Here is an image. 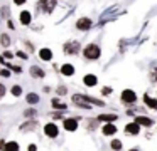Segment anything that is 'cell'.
Here are the masks:
<instances>
[{
    "mask_svg": "<svg viewBox=\"0 0 157 151\" xmlns=\"http://www.w3.org/2000/svg\"><path fill=\"white\" fill-rule=\"evenodd\" d=\"M83 56H85V59H88V60H96V59H100V56H101V49H100L96 44H88V45L83 49Z\"/></svg>",
    "mask_w": 157,
    "mask_h": 151,
    "instance_id": "cell-1",
    "label": "cell"
},
{
    "mask_svg": "<svg viewBox=\"0 0 157 151\" xmlns=\"http://www.w3.org/2000/svg\"><path fill=\"white\" fill-rule=\"evenodd\" d=\"M64 54H68V56H76V54H79V50H81V45H79L78 40H69V42L64 44Z\"/></svg>",
    "mask_w": 157,
    "mask_h": 151,
    "instance_id": "cell-2",
    "label": "cell"
},
{
    "mask_svg": "<svg viewBox=\"0 0 157 151\" xmlns=\"http://www.w3.org/2000/svg\"><path fill=\"white\" fill-rule=\"evenodd\" d=\"M56 7V0H39L37 3V9L44 13H51Z\"/></svg>",
    "mask_w": 157,
    "mask_h": 151,
    "instance_id": "cell-3",
    "label": "cell"
},
{
    "mask_svg": "<svg viewBox=\"0 0 157 151\" xmlns=\"http://www.w3.org/2000/svg\"><path fill=\"white\" fill-rule=\"evenodd\" d=\"M137 101V94L132 89H125L122 92V102L123 104H133Z\"/></svg>",
    "mask_w": 157,
    "mask_h": 151,
    "instance_id": "cell-4",
    "label": "cell"
},
{
    "mask_svg": "<svg viewBox=\"0 0 157 151\" xmlns=\"http://www.w3.org/2000/svg\"><path fill=\"white\" fill-rule=\"evenodd\" d=\"M91 25H93V22H91V19H88V17H81V19H78V22H76V29L83 30V32L90 30Z\"/></svg>",
    "mask_w": 157,
    "mask_h": 151,
    "instance_id": "cell-5",
    "label": "cell"
},
{
    "mask_svg": "<svg viewBox=\"0 0 157 151\" xmlns=\"http://www.w3.org/2000/svg\"><path fill=\"white\" fill-rule=\"evenodd\" d=\"M44 134H46L48 138H56V136L59 134V128L56 126L54 123H48V124L44 126Z\"/></svg>",
    "mask_w": 157,
    "mask_h": 151,
    "instance_id": "cell-6",
    "label": "cell"
},
{
    "mask_svg": "<svg viewBox=\"0 0 157 151\" xmlns=\"http://www.w3.org/2000/svg\"><path fill=\"white\" fill-rule=\"evenodd\" d=\"M29 72H31V76L36 77V79H42V77H46V70L41 69L39 66H32L31 69H29Z\"/></svg>",
    "mask_w": 157,
    "mask_h": 151,
    "instance_id": "cell-7",
    "label": "cell"
},
{
    "mask_svg": "<svg viewBox=\"0 0 157 151\" xmlns=\"http://www.w3.org/2000/svg\"><path fill=\"white\" fill-rule=\"evenodd\" d=\"M39 59L44 60V62H49V60H52V50L48 49V47L41 49V50H39Z\"/></svg>",
    "mask_w": 157,
    "mask_h": 151,
    "instance_id": "cell-8",
    "label": "cell"
},
{
    "mask_svg": "<svg viewBox=\"0 0 157 151\" xmlns=\"http://www.w3.org/2000/svg\"><path fill=\"white\" fill-rule=\"evenodd\" d=\"M63 126H64L66 131H76V129H78V121L73 119V117H68V119H64Z\"/></svg>",
    "mask_w": 157,
    "mask_h": 151,
    "instance_id": "cell-9",
    "label": "cell"
},
{
    "mask_svg": "<svg viewBox=\"0 0 157 151\" xmlns=\"http://www.w3.org/2000/svg\"><path fill=\"white\" fill-rule=\"evenodd\" d=\"M19 20H21L22 25H29V23H31V20H32V13L29 12V10H22L21 15H19Z\"/></svg>",
    "mask_w": 157,
    "mask_h": 151,
    "instance_id": "cell-10",
    "label": "cell"
},
{
    "mask_svg": "<svg viewBox=\"0 0 157 151\" xmlns=\"http://www.w3.org/2000/svg\"><path fill=\"white\" fill-rule=\"evenodd\" d=\"M2 149H4V151H19V149H21V146H19L17 141L10 139V141H7V143L4 144V148H2Z\"/></svg>",
    "mask_w": 157,
    "mask_h": 151,
    "instance_id": "cell-11",
    "label": "cell"
},
{
    "mask_svg": "<svg viewBox=\"0 0 157 151\" xmlns=\"http://www.w3.org/2000/svg\"><path fill=\"white\" fill-rule=\"evenodd\" d=\"M61 74L66 76V77L73 76V74H75V66H73V64H63L61 66Z\"/></svg>",
    "mask_w": 157,
    "mask_h": 151,
    "instance_id": "cell-12",
    "label": "cell"
},
{
    "mask_svg": "<svg viewBox=\"0 0 157 151\" xmlns=\"http://www.w3.org/2000/svg\"><path fill=\"white\" fill-rule=\"evenodd\" d=\"M83 82H85V86L93 87V86H96L98 79H96V76H93V74H86V76L83 77Z\"/></svg>",
    "mask_w": 157,
    "mask_h": 151,
    "instance_id": "cell-13",
    "label": "cell"
},
{
    "mask_svg": "<svg viewBox=\"0 0 157 151\" xmlns=\"http://www.w3.org/2000/svg\"><path fill=\"white\" fill-rule=\"evenodd\" d=\"M125 131L128 134H139V131H140V126L137 123H128L125 126Z\"/></svg>",
    "mask_w": 157,
    "mask_h": 151,
    "instance_id": "cell-14",
    "label": "cell"
},
{
    "mask_svg": "<svg viewBox=\"0 0 157 151\" xmlns=\"http://www.w3.org/2000/svg\"><path fill=\"white\" fill-rule=\"evenodd\" d=\"M103 134H105V136H112V134H115L117 133V128L113 126L112 123H108V124H105V126H103Z\"/></svg>",
    "mask_w": 157,
    "mask_h": 151,
    "instance_id": "cell-15",
    "label": "cell"
},
{
    "mask_svg": "<svg viewBox=\"0 0 157 151\" xmlns=\"http://www.w3.org/2000/svg\"><path fill=\"white\" fill-rule=\"evenodd\" d=\"M25 101H27L29 104H37L41 99H39V94H36V92H29L27 96H25Z\"/></svg>",
    "mask_w": 157,
    "mask_h": 151,
    "instance_id": "cell-16",
    "label": "cell"
},
{
    "mask_svg": "<svg viewBox=\"0 0 157 151\" xmlns=\"http://www.w3.org/2000/svg\"><path fill=\"white\" fill-rule=\"evenodd\" d=\"M144 102H145L149 107H152V109H157V99H154V97L147 96V94H145V97H144Z\"/></svg>",
    "mask_w": 157,
    "mask_h": 151,
    "instance_id": "cell-17",
    "label": "cell"
},
{
    "mask_svg": "<svg viewBox=\"0 0 157 151\" xmlns=\"http://www.w3.org/2000/svg\"><path fill=\"white\" fill-rule=\"evenodd\" d=\"M135 123L142 124V126H150V124H152V119H150V117H145V116H139L135 119Z\"/></svg>",
    "mask_w": 157,
    "mask_h": 151,
    "instance_id": "cell-18",
    "label": "cell"
},
{
    "mask_svg": "<svg viewBox=\"0 0 157 151\" xmlns=\"http://www.w3.org/2000/svg\"><path fill=\"white\" fill-rule=\"evenodd\" d=\"M0 44L4 47H9L10 45V37H9L7 34H2V35H0Z\"/></svg>",
    "mask_w": 157,
    "mask_h": 151,
    "instance_id": "cell-19",
    "label": "cell"
},
{
    "mask_svg": "<svg viewBox=\"0 0 157 151\" xmlns=\"http://www.w3.org/2000/svg\"><path fill=\"white\" fill-rule=\"evenodd\" d=\"M98 119L100 121H115L117 116H115V114H100Z\"/></svg>",
    "mask_w": 157,
    "mask_h": 151,
    "instance_id": "cell-20",
    "label": "cell"
},
{
    "mask_svg": "<svg viewBox=\"0 0 157 151\" xmlns=\"http://www.w3.org/2000/svg\"><path fill=\"white\" fill-rule=\"evenodd\" d=\"M36 126H37V123H32V121H29V123H25L24 126L21 128V131H29V129L34 131V129H36Z\"/></svg>",
    "mask_w": 157,
    "mask_h": 151,
    "instance_id": "cell-21",
    "label": "cell"
},
{
    "mask_svg": "<svg viewBox=\"0 0 157 151\" xmlns=\"http://www.w3.org/2000/svg\"><path fill=\"white\" fill-rule=\"evenodd\" d=\"M22 94V87L19 86V84H15V86H12V96L14 97H19Z\"/></svg>",
    "mask_w": 157,
    "mask_h": 151,
    "instance_id": "cell-22",
    "label": "cell"
},
{
    "mask_svg": "<svg viewBox=\"0 0 157 151\" xmlns=\"http://www.w3.org/2000/svg\"><path fill=\"white\" fill-rule=\"evenodd\" d=\"M112 149H115V151L122 149V141H118V139H113V141H112Z\"/></svg>",
    "mask_w": 157,
    "mask_h": 151,
    "instance_id": "cell-23",
    "label": "cell"
},
{
    "mask_svg": "<svg viewBox=\"0 0 157 151\" xmlns=\"http://www.w3.org/2000/svg\"><path fill=\"white\" fill-rule=\"evenodd\" d=\"M52 106H54V107H59V109H66V104L59 102L58 99H52Z\"/></svg>",
    "mask_w": 157,
    "mask_h": 151,
    "instance_id": "cell-24",
    "label": "cell"
},
{
    "mask_svg": "<svg viewBox=\"0 0 157 151\" xmlns=\"http://www.w3.org/2000/svg\"><path fill=\"white\" fill-rule=\"evenodd\" d=\"M5 94H7V87H5V84L0 82V99H2V97H5Z\"/></svg>",
    "mask_w": 157,
    "mask_h": 151,
    "instance_id": "cell-25",
    "label": "cell"
},
{
    "mask_svg": "<svg viewBox=\"0 0 157 151\" xmlns=\"http://www.w3.org/2000/svg\"><path fill=\"white\" fill-rule=\"evenodd\" d=\"M36 113H37L36 109H27V111H24V116L25 117H31V116H36Z\"/></svg>",
    "mask_w": 157,
    "mask_h": 151,
    "instance_id": "cell-26",
    "label": "cell"
},
{
    "mask_svg": "<svg viewBox=\"0 0 157 151\" xmlns=\"http://www.w3.org/2000/svg\"><path fill=\"white\" fill-rule=\"evenodd\" d=\"M150 79H152V82H157V67L152 69V72H150Z\"/></svg>",
    "mask_w": 157,
    "mask_h": 151,
    "instance_id": "cell-27",
    "label": "cell"
},
{
    "mask_svg": "<svg viewBox=\"0 0 157 151\" xmlns=\"http://www.w3.org/2000/svg\"><path fill=\"white\" fill-rule=\"evenodd\" d=\"M0 57H2V59H5V57H7V59H12V57H14V54H12V52H9V50H5V52L2 54Z\"/></svg>",
    "mask_w": 157,
    "mask_h": 151,
    "instance_id": "cell-28",
    "label": "cell"
},
{
    "mask_svg": "<svg viewBox=\"0 0 157 151\" xmlns=\"http://www.w3.org/2000/svg\"><path fill=\"white\" fill-rule=\"evenodd\" d=\"M0 76H2V77H10V72H9L7 69H2V70H0Z\"/></svg>",
    "mask_w": 157,
    "mask_h": 151,
    "instance_id": "cell-29",
    "label": "cell"
},
{
    "mask_svg": "<svg viewBox=\"0 0 157 151\" xmlns=\"http://www.w3.org/2000/svg\"><path fill=\"white\" fill-rule=\"evenodd\" d=\"M27 0H14V5H24Z\"/></svg>",
    "mask_w": 157,
    "mask_h": 151,
    "instance_id": "cell-30",
    "label": "cell"
},
{
    "mask_svg": "<svg viewBox=\"0 0 157 151\" xmlns=\"http://www.w3.org/2000/svg\"><path fill=\"white\" fill-rule=\"evenodd\" d=\"M27 151H37V146H36V144H29Z\"/></svg>",
    "mask_w": 157,
    "mask_h": 151,
    "instance_id": "cell-31",
    "label": "cell"
},
{
    "mask_svg": "<svg viewBox=\"0 0 157 151\" xmlns=\"http://www.w3.org/2000/svg\"><path fill=\"white\" fill-rule=\"evenodd\" d=\"M17 56H19V57H22L24 60H27V54H25V52H17Z\"/></svg>",
    "mask_w": 157,
    "mask_h": 151,
    "instance_id": "cell-32",
    "label": "cell"
},
{
    "mask_svg": "<svg viewBox=\"0 0 157 151\" xmlns=\"http://www.w3.org/2000/svg\"><path fill=\"white\" fill-rule=\"evenodd\" d=\"M58 94H66V87H58Z\"/></svg>",
    "mask_w": 157,
    "mask_h": 151,
    "instance_id": "cell-33",
    "label": "cell"
},
{
    "mask_svg": "<svg viewBox=\"0 0 157 151\" xmlns=\"http://www.w3.org/2000/svg\"><path fill=\"white\" fill-rule=\"evenodd\" d=\"M101 92H103V94H110V92H112V89H110V87H105V89H103Z\"/></svg>",
    "mask_w": 157,
    "mask_h": 151,
    "instance_id": "cell-34",
    "label": "cell"
},
{
    "mask_svg": "<svg viewBox=\"0 0 157 151\" xmlns=\"http://www.w3.org/2000/svg\"><path fill=\"white\" fill-rule=\"evenodd\" d=\"M130 151H139V149H130Z\"/></svg>",
    "mask_w": 157,
    "mask_h": 151,
    "instance_id": "cell-35",
    "label": "cell"
}]
</instances>
